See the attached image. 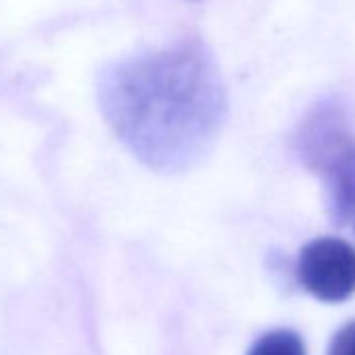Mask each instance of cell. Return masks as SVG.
I'll use <instances>...</instances> for the list:
<instances>
[{"label": "cell", "instance_id": "1", "mask_svg": "<svg viewBox=\"0 0 355 355\" xmlns=\"http://www.w3.org/2000/svg\"><path fill=\"white\" fill-rule=\"evenodd\" d=\"M96 92L115 136L140 163L163 173L193 167L228 113L218 61L195 36L105 65Z\"/></svg>", "mask_w": 355, "mask_h": 355}, {"label": "cell", "instance_id": "2", "mask_svg": "<svg viewBox=\"0 0 355 355\" xmlns=\"http://www.w3.org/2000/svg\"><path fill=\"white\" fill-rule=\"evenodd\" d=\"M299 148L324 175L334 222H349L355 216V140L334 103H322L307 115L299 132Z\"/></svg>", "mask_w": 355, "mask_h": 355}, {"label": "cell", "instance_id": "3", "mask_svg": "<svg viewBox=\"0 0 355 355\" xmlns=\"http://www.w3.org/2000/svg\"><path fill=\"white\" fill-rule=\"evenodd\" d=\"M299 280L307 293L338 303L355 293V249L340 239H315L301 249Z\"/></svg>", "mask_w": 355, "mask_h": 355}, {"label": "cell", "instance_id": "4", "mask_svg": "<svg viewBox=\"0 0 355 355\" xmlns=\"http://www.w3.org/2000/svg\"><path fill=\"white\" fill-rule=\"evenodd\" d=\"M247 355H307L303 338L288 328H276L261 334Z\"/></svg>", "mask_w": 355, "mask_h": 355}, {"label": "cell", "instance_id": "5", "mask_svg": "<svg viewBox=\"0 0 355 355\" xmlns=\"http://www.w3.org/2000/svg\"><path fill=\"white\" fill-rule=\"evenodd\" d=\"M328 355H355V322L343 326L334 334Z\"/></svg>", "mask_w": 355, "mask_h": 355}]
</instances>
